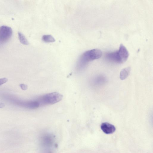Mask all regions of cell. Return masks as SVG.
<instances>
[{
	"label": "cell",
	"mask_w": 153,
	"mask_h": 153,
	"mask_svg": "<svg viewBox=\"0 0 153 153\" xmlns=\"http://www.w3.org/2000/svg\"><path fill=\"white\" fill-rule=\"evenodd\" d=\"M128 56V50L122 44L120 45L118 50L108 52L105 55L107 59L111 61L118 63H122L126 61Z\"/></svg>",
	"instance_id": "obj_1"
},
{
	"label": "cell",
	"mask_w": 153,
	"mask_h": 153,
	"mask_svg": "<svg viewBox=\"0 0 153 153\" xmlns=\"http://www.w3.org/2000/svg\"><path fill=\"white\" fill-rule=\"evenodd\" d=\"M102 54L101 51L98 49L85 51L81 55L78 60L77 67L79 68H83L89 61L100 58Z\"/></svg>",
	"instance_id": "obj_2"
},
{
	"label": "cell",
	"mask_w": 153,
	"mask_h": 153,
	"mask_svg": "<svg viewBox=\"0 0 153 153\" xmlns=\"http://www.w3.org/2000/svg\"><path fill=\"white\" fill-rule=\"evenodd\" d=\"M62 97V95L59 93L53 92L40 97L37 101L39 105H41L53 104L60 101Z\"/></svg>",
	"instance_id": "obj_3"
},
{
	"label": "cell",
	"mask_w": 153,
	"mask_h": 153,
	"mask_svg": "<svg viewBox=\"0 0 153 153\" xmlns=\"http://www.w3.org/2000/svg\"><path fill=\"white\" fill-rule=\"evenodd\" d=\"M8 97L10 98L9 99L7 100H9L10 102L19 106L28 108L34 109L37 108L39 105L37 101H26L15 99L14 97L12 98L11 97Z\"/></svg>",
	"instance_id": "obj_4"
},
{
	"label": "cell",
	"mask_w": 153,
	"mask_h": 153,
	"mask_svg": "<svg viewBox=\"0 0 153 153\" xmlns=\"http://www.w3.org/2000/svg\"><path fill=\"white\" fill-rule=\"evenodd\" d=\"M12 33V30L10 27L4 25L0 27V44L7 42L11 37Z\"/></svg>",
	"instance_id": "obj_5"
},
{
	"label": "cell",
	"mask_w": 153,
	"mask_h": 153,
	"mask_svg": "<svg viewBox=\"0 0 153 153\" xmlns=\"http://www.w3.org/2000/svg\"><path fill=\"white\" fill-rule=\"evenodd\" d=\"M100 127L103 132L107 134H112L116 130V128L113 125L107 122L102 123Z\"/></svg>",
	"instance_id": "obj_6"
},
{
	"label": "cell",
	"mask_w": 153,
	"mask_h": 153,
	"mask_svg": "<svg viewBox=\"0 0 153 153\" xmlns=\"http://www.w3.org/2000/svg\"><path fill=\"white\" fill-rule=\"evenodd\" d=\"M131 71V68L128 67L122 69L120 74V78L121 80L126 79L129 74Z\"/></svg>",
	"instance_id": "obj_7"
},
{
	"label": "cell",
	"mask_w": 153,
	"mask_h": 153,
	"mask_svg": "<svg viewBox=\"0 0 153 153\" xmlns=\"http://www.w3.org/2000/svg\"><path fill=\"white\" fill-rule=\"evenodd\" d=\"M19 39L20 42L23 45H28L29 43L25 36L21 32L18 33Z\"/></svg>",
	"instance_id": "obj_8"
},
{
	"label": "cell",
	"mask_w": 153,
	"mask_h": 153,
	"mask_svg": "<svg viewBox=\"0 0 153 153\" xmlns=\"http://www.w3.org/2000/svg\"><path fill=\"white\" fill-rule=\"evenodd\" d=\"M42 40L46 42H54L55 40L51 35H45L42 37Z\"/></svg>",
	"instance_id": "obj_9"
},
{
	"label": "cell",
	"mask_w": 153,
	"mask_h": 153,
	"mask_svg": "<svg viewBox=\"0 0 153 153\" xmlns=\"http://www.w3.org/2000/svg\"><path fill=\"white\" fill-rule=\"evenodd\" d=\"M7 79L6 78L0 79V85L4 84L7 81Z\"/></svg>",
	"instance_id": "obj_10"
},
{
	"label": "cell",
	"mask_w": 153,
	"mask_h": 153,
	"mask_svg": "<svg viewBox=\"0 0 153 153\" xmlns=\"http://www.w3.org/2000/svg\"><path fill=\"white\" fill-rule=\"evenodd\" d=\"M20 86L21 89L24 90H26L27 88V86L26 85L24 84H21L20 85Z\"/></svg>",
	"instance_id": "obj_11"
}]
</instances>
